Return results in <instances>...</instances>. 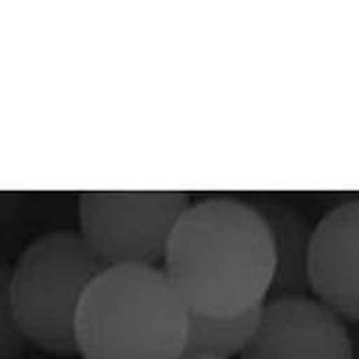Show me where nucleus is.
Listing matches in <instances>:
<instances>
[{
    "label": "nucleus",
    "instance_id": "1",
    "mask_svg": "<svg viewBox=\"0 0 359 359\" xmlns=\"http://www.w3.org/2000/svg\"><path fill=\"white\" fill-rule=\"evenodd\" d=\"M274 245L254 202H191L168 241L162 272L189 312L236 317L263 308L274 280Z\"/></svg>",
    "mask_w": 359,
    "mask_h": 359
},
{
    "label": "nucleus",
    "instance_id": "2",
    "mask_svg": "<svg viewBox=\"0 0 359 359\" xmlns=\"http://www.w3.org/2000/svg\"><path fill=\"white\" fill-rule=\"evenodd\" d=\"M81 359H184L189 308L162 267H106L76 314Z\"/></svg>",
    "mask_w": 359,
    "mask_h": 359
},
{
    "label": "nucleus",
    "instance_id": "3",
    "mask_svg": "<svg viewBox=\"0 0 359 359\" xmlns=\"http://www.w3.org/2000/svg\"><path fill=\"white\" fill-rule=\"evenodd\" d=\"M104 263L72 229L34 238L9 274L16 323L27 344L52 355H76V314Z\"/></svg>",
    "mask_w": 359,
    "mask_h": 359
},
{
    "label": "nucleus",
    "instance_id": "4",
    "mask_svg": "<svg viewBox=\"0 0 359 359\" xmlns=\"http://www.w3.org/2000/svg\"><path fill=\"white\" fill-rule=\"evenodd\" d=\"M189 205L184 191H83L79 233L104 267H160Z\"/></svg>",
    "mask_w": 359,
    "mask_h": 359
},
{
    "label": "nucleus",
    "instance_id": "5",
    "mask_svg": "<svg viewBox=\"0 0 359 359\" xmlns=\"http://www.w3.org/2000/svg\"><path fill=\"white\" fill-rule=\"evenodd\" d=\"M238 359H355L346 321L314 297H276L261 308Z\"/></svg>",
    "mask_w": 359,
    "mask_h": 359
},
{
    "label": "nucleus",
    "instance_id": "6",
    "mask_svg": "<svg viewBox=\"0 0 359 359\" xmlns=\"http://www.w3.org/2000/svg\"><path fill=\"white\" fill-rule=\"evenodd\" d=\"M310 292L337 317L359 323V198L337 205L314 224Z\"/></svg>",
    "mask_w": 359,
    "mask_h": 359
},
{
    "label": "nucleus",
    "instance_id": "7",
    "mask_svg": "<svg viewBox=\"0 0 359 359\" xmlns=\"http://www.w3.org/2000/svg\"><path fill=\"white\" fill-rule=\"evenodd\" d=\"M254 205L265 218L274 245L276 267L269 299L310 297V245L314 227L287 202L265 198Z\"/></svg>",
    "mask_w": 359,
    "mask_h": 359
},
{
    "label": "nucleus",
    "instance_id": "8",
    "mask_svg": "<svg viewBox=\"0 0 359 359\" xmlns=\"http://www.w3.org/2000/svg\"><path fill=\"white\" fill-rule=\"evenodd\" d=\"M261 308L236 317H207L189 312L187 357L238 359L256 332Z\"/></svg>",
    "mask_w": 359,
    "mask_h": 359
},
{
    "label": "nucleus",
    "instance_id": "9",
    "mask_svg": "<svg viewBox=\"0 0 359 359\" xmlns=\"http://www.w3.org/2000/svg\"><path fill=\"white\" fill-rule=\"evenodd\" d=\"M9 274L11 269L0 263V359H20L27 339L22 337L14 317V308H11Z\"/></svg>",
    "mask_w": 359,
    "mask_h": 359
},
{
    "label": "nucleus",
    "instance_id": "10",
    "mask_svg": "<svg viewBox=\"0 0 359 359\" xmlns=\"http://www.w3.org/2000/svg\"><path fill=\"white\" fill-rule=\"evenodd\" d=\"M184 359H209V357H184Z\"/></svg>",
    "mask_w": 359,
    "mask_h": 359
}]
</instances>
